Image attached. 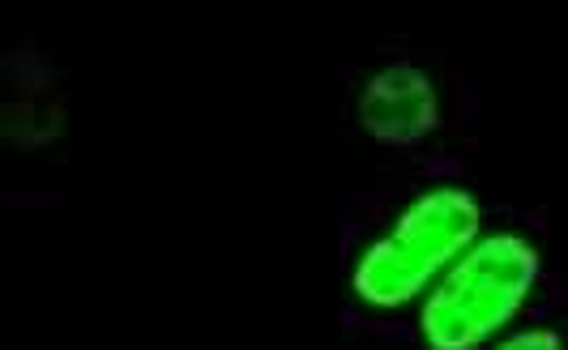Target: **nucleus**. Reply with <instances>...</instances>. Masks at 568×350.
<instances>
[{"label": "nucleus", "instance_id": "1", "mask_svg": "<svg viewBox=\"0 0 568 350\" xmlns=\"http://www.w3.org/2000/svg\"><path fill=\"white\" fill-rule=\"evenodd\" d=\"M484 205L462 184H436L402 205L394 227L372 239L351 269V291L376 312H394L436 287V274L479 239Z\"/></svg>", "mask_w": 568, "mask_h": 350}, {"label": "nucleus", "instance_id": "2", "mask_svg": "<svg viewBox=\"0 0 568 350\" xmlns=\"http://www.w3.org/2000/svg\"><path fill=\"white\" fill-rule=\"evenodd\" d=\"M539 282V248L513 231L479 235L427 291L419 338L427 350H479L526 308Z\"/></svg>", "mask_w": 568, "mask_h": 350}, {"label": "nucleus", "instance_id": "3", "mask_svg": "<svg viewBox=\"0 0 568 350\" xmlns=\"http://www.w3.org/2000/svg\"><path fill=\"white\" fill-rule=\"evenodd\" d=\"M359 128L381 146H419L440 124V90L419 64H385L359 90Z\"/></svg>", "mask_w": 568, "mask_h": 350}, {"label": "nucleus", "instance_id": "4", "mask_svg": "<svg viewBox=\"0 0 568 350\" xmlns=\"http://www.w3.org/2000/svg\"><path fill=\"white\" fill-rule=\"evenodd\" d=\"M496 350H565V338L547 325H535V329H521V333L505 338Z\"/></svg>", "mask_w": 568, "mask_h": 350}]
</instances>
